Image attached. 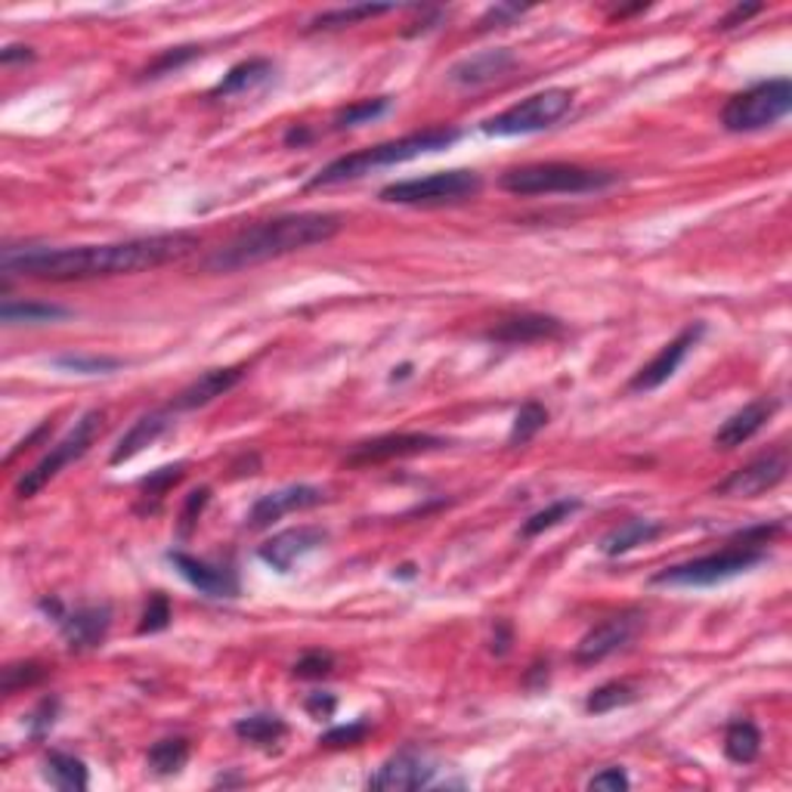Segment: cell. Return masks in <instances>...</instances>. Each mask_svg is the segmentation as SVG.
Returning a JSON list of instances; mask_svg holds the SVG:
<instances>
[{
    "label": "cell",
    "mask_w": 792,
    "mask_h": 792,
    "mask_svg": "<svg viewBox=\"0 0 792 792\" xmlns=\"http://www.w3.org/2000/svg\"><path fill=\"white\" fill-rule=\"evenodd\" d=\"M328 533L319 527H294V530H282L273 539H267L258 549L260 564H267L273 573H292L294 566L301 564L304 557H310L313 551H319L325 545Z\"/></svg>",
    "instance_id": "obj_15"
},
{
    "label": "cell",
    "mask_w": 792,
    "mask_h": 792,
    "mask_svg": "<svg viewBox=\"0 0 792 792\" xmlns=\"http://www.w3.org/2000/svg\"><path fill=\"white\" fill-rule=\"evenodd\" d=\"M573 109V90L551 87L542 94L520 99L518 106L505 112L486 118L480 130L486 137H523V133H539V130L554 128L566 112Z\"/></svg>",
    "instance_id": "obj_9"
},
{
    "label": "cell",
    "mask_w": 792,
    "mask_h": 792,
    "mask_svg": "<svg viewBox=\"0 0 792 792\" xmlns=\"http://www.w3.org/2000/svg\"><path fill=\"white\" fill-rule=\"evenodd\" d=\"M761 752V730L756 728V722L749 718H740L728 725V734H725V756H728L734 764H752L759 759Z\"/></svg>",
    "instance_id": "obj_30"
},
{
    "label": "cell",
    "mask_w": 792,
    "mask_h": 792,
    "mask_svg": "<svg viewBox=\"0 0 792 792\" xmlns=\"http://www.w3.org/2000/svg\"><path fill=\"white\" fill-rule=\"evenodd\" d=\"M310 133L307 128H292L289 133H285V147H304V143H310Z\"/></svg>",
    "instance_id": "obj_52"
},
{
    "label": "cell",
    "mask_w": 792,
    "mask_h": 792,
    "mask_svg": "<svg viewBox=\"0 0 792 792\" xmlns=\"http://www.w3.org/2000/svg\"><path fill=\"white\" fill-rule=\"evenodd\" d=\"M761 10H764L761 3H737L730 13H725V17L718 19V25H715V29H718V32H730V29L744 25V22H749L752 17H759Z\"/></svg>",
    "instance_id": "obj_48"
},
{
    "label": "cell",
    "mask_w": 792,
    "mask_h": 792,
    "mask_svg": "<svg viewBox=\"0 0 792 792\" xmlns=\"http://www.w3.org/2000/svg\"><path fill=\"white\" fill-rule=\"evenodd\" d=\"M792 109V82L774 78L749 87L744 94L728 99L722 109V124L730 133H756V130L774 128L780 118H786Z\"/></svg>",
    "instance_id": "obj_7"
},
{
    "label": "cell",
    "mask_w": 792,
    "mask_h": 792,
    "mask_svg": "<svg viewBox=\"0 0 792 792\" xmlns=\"http://www.w3.org/2000/svg\"><path fill=\"white\" fill-rule=\"evenodd\" d=\"M325 499H328V496H325V489H319V486H310V484L282 486V489H275V492L260 496V499L251 505V511H248V518H245V527H248V530H263V527H270L275 520H282L285 514L316 508V505H323Z\"/></svg>",
    "instance_id": "obj_16"
},
{
    "label": "cell",
    "mask_w": 792,
    "mask_h": 792,
    "mask_svg": "<svg viewBox=\"0 0 792 792\" xmlns=\"http://www.w3.org/2000/svg\"><path fill=\"white\" fill-rule=\"evenodd\" d=\"M484 189V177L477 171H440L431 177L400 180L384 186L378 198L384 205H415V208H434V205H455L468 202Z\"/></svg>",
    "instance_id": "obj_8"
},
{
    "label": "cell",
    "mask_w": 792,
    "mask_h": 792,
    "mask_svg": "<svg viewBox=\"0 0 792 792\" xmlns=\"http://www.w3.org/2000/svg\"><path fill=\"white\" fill-rule=\"evenodd\" d=\"M764 561H768V551L728 542V549L715 551V554H703V557L684 561V564L665 566L650 583L669 585V588H709V585L730 583V579L756 569Z\"/></svg>",
    "instance_id": "obj_5"
},
{
    "label": "cell",
    "mask_w": 792,
    "mask_h": 792,
    "mask_svg": "<svg viewBox=\"0 0 792 792\" xmlns=\"http://www.w3.org/2000/svg\"><path fill=\"white\" fill-rule=\"evenodd\" d=\"M458 140H462V130L427 128L421 130V133L400 137V140H388V143H378V147L359 149V152L340 155L335 162L325 164L316 177H310L307 189H323V186H338V183H347V180H359L378 171V167H393V164L412 162V159L431 155V152H443V149L455 147Z\"/></svg>",
    "instance_id": "obj_3"
},
{
    "label": "cell",
    "mask_w": 792,
    "mask_h": 792,
    "mask_svg": "<svg viewBox=\"0 0 792 792\" xmlns=\"http://www.w3.org/2000/svg\"><path fill=\"white\" fill-rule=\"evenodd\" d=\"M183 474H186V462L164 465V468L152 470L149 477H143V480H140V489H143V505H140V511H143V514H155L164 496L171 492V486L183 480Z\"/></svg>",
    "instance_id": "obj_32"
},
{
    "label": "cell",
    "mask_w": 792,
    "mask_h": 792,
    "mask_svg": "<svg viewBox=\"0 0 792 792\" xmlns=\"http://www.w3.org/2000/svg\"><path fill=\"white\" fill-rule=\"evenodd\" d=\"M332 672H335V657H332L328 650H307L292 669L294 679H307V681L328 679Z\"/></svg>",
    "instance_id": "obj_40"
},
{
    "label": "cell",
    "mask_w": 792,
    "mask_h": 792,
    "mask_svg": "<svg viewBox=\"0 0 792 792\" xmlns=\"http://www.w3.org/2000/svg\"><path fill=\"white\" fill-rule=\"evenodd\" d=\"M167 561L174 564L180 576L193 585L195 592H202L205 598H239V576L232 566H217L193 557L186 551H167Z\"/></svg>",
    "instance_id": "obj_18"
},
{
    "label": "cell",
    "mask_w": 792,
    "mask_h": 792,
    "mask_svg": "<svg viewBox=\"0 0 792 792\" xmlns=\"http://www.w3.org/2000/svg\"><path fill=\"white\" fill-rule=\"evenodd\" d=\"M167 626H171V600L164 598L162 592H155V595L149 598L137 631H140V634H155V631H164Z\"/></svg>",
    "instance_id": "obj_41"
},
{
    "label": "cell",
    "mask_w": 792,
    "mask_h": 792,
    "mask_svg": "<svg viewBox=\"0 0 792 792\" xmlns=\"http://www.w3.org/2000/svg\"><path fill=\"white\" fill-rule=\"evenodd\" d=\"M397 7L390 3H354V7H338V10H325L319 17L310 19V32H338V29H350L356 22L362 19H375L384 17V13H393Z\"/></svg>",
    "instance_id": "obj_29"
},
{
    "label": "cell",
    "mask_w": 792,
    "mask_h": 792,
    "mask_svg": "<svg viewBox=\"0 0 792 792\" xmlns=\"http://www.w3.org/2000/svg\"><path fill=\"white\" fill-rule=\"evenodd\" d=\"M703 335H706V323H691L687 328H681L660 354L634 372V378L629 381L631 393H650V390L663 388L665 381L684 366V359L691 356V350L699 344Z\"/></svg>",
    "instance_id": "obj_14"
},
{
    "label": "cell",
    "mask_w": 792,
    "mask_h": 792,
    "mask_svg": "<svg viewBox=\"0 0 792 792\" xmlns=\"http://www.w3.org/2000/svg\"><path fill=\"white\" fill-rule=\"evenodd\" d=\"M245 378V366H220V369H208L195 378L193 384L180 390L174 397L171 409L174 412H189V409H202V405L214 403L217 397H224L236 384H242Z\"/></svg>",
    "instance_id": "obj_22"
},
{
    "label": "cell",
    "mask_w": 792,
    "mask_h": 792,
    "mask_svg": "<svg viewBox=\"0 0 792 792\" xmlns=\"http://www.w3.org/2000/svg\"><path fill=\"white\" fill-rule=\"evenodd\" d=\"M56 369L75 375H112L124 366V359L118 356H87V354H63L53 359Z\"/></svg>",
    "instance_id": "obj_37"
},
{
    "label": "cell",
    "mask_w": 792,
    "mask_h": 792,
    "mask_svg": "<svg viewBox=\"0 0 792 792\" xmlns=\"http://www.w3.org/2000/svg\"><path fill=\"white\" fill-rule=\"evenodd\" d=\"M527 13V7H514V3H496V7H489L484 17H480V29H501V25H508V22H514Z\"/></svg>",
    "instance_id": "obj_45"
},
{
    "label": "cell",
    "mask_w": 792,
    "mask_h": 792,
    "mask_svg": "<svg viewBox=\"0 0 792 792\" xmlns=\"http://www.w3.org/2000/svg\"><path fill=\"white\" fill-rule=\"evenodd\" d=\"M390 112V97H375V99H356L350 106H344L335 118H332V128L335 130H350L359 124H369L375 118Z\"/></svg>",
    "instance_id": "obj_35"
},
{
    "label": "cell",
    "mask_w": 792,
    "mask_h": 792,
    "mask_svg": "<svg viewBox=\"0 0 792 792\" xmlns=\"http://www.w3.org/2000/svg\"><path fill=\"white\" fill-rule=\"evenodd\" d=\"M41 610L53 616V622L59 626L72 653L97 650L106 641L109 629H112L109 604H90V607H78V610H65L56 598H44L41 600Z\"/></svg>",
    "instance_id": "obj_10"
},
{
    "label": "cell",
    "mask_w": 792,
    "mask_h": 792,
    "mask_svg": "<svg viewBox=\"0 0 792 792\" xmlns=\"http://www.w3.org/2000/svg\"><path fill=\"white\" fill-rule=\"evenodd\" d=\"M50 669L44 663H10L3 669V694H17L22 687H34V684H41V681L47 679Z\"/></svg>",
    "instance_id": "obj_39"
},
{
    "label": "cell",
    "mask_w": 792,
    "mask_h": 792,
    "mask_svg": "<svg viewBox=\"0 0 792 792\" xmlns=\"http://www.w3.org/2000/svg\"><path fill=\"white\" fill-rule=\"evenodd\" d=\"M102 431H106V412H99V409L84 412L82 419L75 421V427H72L32 470H25V474L19 477L17 486H13L17 499H34L53 477H59V470L68 468L72 462H78V458L90 453V446L97 443Z\"/></svg>",
    "instance_id": "obj_6"
},
{
    "label": "cell",
    "mask_w": 792,
    "mask_h": 792,
    "mask_svg": "<svg viewBox=\"0 0 792 792\" xmlns=\"http://www.w3.org/2000/svg\"><path fill=\"white\" fill-rule=\"evenodd\" d=\"M56 712H59V699H56V696L41 699V706L32 712V722H29L34 737H44V734L56 725Z\"/></svg>",
    "instance_id": "obj_46"
},
{
    "label": "cell",
    "mask_w": 792,
    "mask_h": 792,
    "mask_svg": "<svg viewBox=\"0 0 792 792\" xmlns=\"http://www.w3.org/2000/svg\"><path fill=\"white\" fill-rule=\"evenodd\" d=\"M344 229L340 214L328 210H301V214H282L260 220L254 227L236 232L227 245L214 248L202 267L208 273H239L251 270L267 260H279L294 251H307L313 245L332 242Z\"/></svg>",
    "instance_id": "obj_2"
},
{
    "label": "cell",
    "mask_w": 792,
    "mask_h": 792,
    "mask_svg": "<svg viewBox=\"0 0 792 792\" xmlns=\"http://www.w3.org/2000/svg\"><path fill=\"white\" fill-rule=\"evenodd\" d=\"M174 409L167 405V409H155V412H147V415H140V419L130 424V431L124 437L118 440V446L112 449L109 455V465H124L130 458H137V455L143 453L147 446H152L155 440H162L167 431H171V424H174V415H171Z\"/></svg>",
    "instance_id": "obj_23"
},
{
    "label": "cell",
    "mask_w": 792,
    "mask_h": 792,
    "mask_svg": "<svg viewBox=\"0 0 792 792\" xmlns=\"http://www.w3.org/2000/svg\"><path fill=\"white\" fill-rule=\"evenodd\" d=\"M777 409H780L777 397H759V400L746 403L744 409H737V412H734L728 421H722V427L715 431V437H712L715 449H737V446L749 443L768 421L774 419Z\"/></svg>",
    "instance_id": "obj_20"
},
{
    "label": "cell",
    "mask_w": 792,
    "mask_h": 792,
    "mask_svg": "<svg viewBox=\"0 0 792 792\" xmlns=\"http://www.w3.org/2000/svg\"><path fill=\"white\" fill-rule=\"evenodd\" d=\"M576 511H583V501L579 499H561V501H551L549 508H542V511H535L533 518L523 523V539H535V535L549 533L554 527H561L564 520H569Z\"/></svg>",
    "instance_id": "obj_34"
},
{
    "label": "cell",
    "mask_w": 792,
    "mask_h": 792,
    "mask_svg": "<svg viewBox=\"0 0 792 792\" xmlns=\"http://www.w3.org/2000/svg\"><path fill=\"white\" fill-rule=\"evenodd\" d=\"M641 622H644L641 610H622V614L607 616L595 629L585 631L583 641L576 644V653H573L576 665L604 663L607 657H614L616 650H622V647L629 644L631 638L638 634V629H641Z\"/></svg>",
    "instance_id": "obj_13"
},
{
    "label": "cell",
    "mask_w": 792,
    "mask_h": 792,
    "mask_svg": "<svg viewBox=\"0 0 792 792\" xmlns=\"http://www.w3.org/2000/svg\"><path fill=\"white\" fill-rule=\"evenodd\" d=\"M202 56V47H171L159 53L152 63L143 68V82H155V78H164V75H174L180 72L183 65H189L193 59Z\"/></svg>",
    "instance_id": "obj_38"
},
{
    "label": "cell",
    "mask_w": 792,
    "mask_h": 792,
    "mask_svg": "<svg viewBox=\"0 0 792 792\" xmlns=\"http://www.w3.org/2000/svg\"><path fill=\"white\" fill-rule=\"evenodd\" d=\"M514 65H518V56L508 47L480 50V53H474V56L458 59V63L449 68V82L458 84V87H484V84L505 78Z\"/></svg>",
    "instance_id": "obj_21"
},
{
    "label": "cell",
    "mask_w": 792,
    "mask_h": 792,
    "mask_svg": "<svg viewBox=\"0 0 792 792\" xmlns=\"http://www.w3.org/2000/svg\"><path fill=\"white\" fill-rule=\"evenodd\" d=\"M44 780H47L53 790L63 792H84L90 783L87 774V764L72 752H59L53 749L47 759H44Z\"/></svg>",
    "instance_id": "obj_27"
},
{
    "label": "cell",
    "mask_w": 792,
    "mask_h": 792,
    "mask_svg": "<svg viewBox=\"0 0 792 792\" xmlns=\"http://www.w3.org/2000/svg\"><path fill=\"white\" fill-rule=\"evenodd\" d=\"M631 780L622 768H604L600 774H595L588 780V790H629Z\"/></svg>",
    "instance_id": "obj_47"
},
{
    "label": "cell",
    "mask_w": 792,
    "mask_h": 792,
    "mask_svg": "<svg viewBox=\"0 0 792 792\" xmlns=\"http://www.w3.org/2000/svg\"><path fill=\"white\" fill-rule=\"evenodd\" d=\"M304 706H307V712L313 718H328V715L335 712V706H338V699L332 694H310Z\"/></svg>",
    "instance_id": "obj_49"
},
{
    "label": "cell",
    "mask_w": 792,
    "mask_h": 792,
    "mask_svg": "<svg viewBox=\"0 0 792 792\" xmlns=\"http://www.w3.org/2000/svg\"><path fill=\"white\" fill-rule=\"evenodd\" d=\"M638 699V687L631 681H607L595 687L588 699H585V712L588 715H607V712L622 709V706H631Z\"/></svg>",
    "instance_id": "obj_33"
},
{
    "label": "cell",
    "mask_w": 792,
    "mask_h": 792,
    "mask_svg": "<svg viewBox=\"0 0 792 792\" xmlns=\"http://www.w3.org/2000/svg\"><path fill=\"white\" fill-rule=\"evenodd\" d=\"M790 474V453L786 449H771V453L752 458L749 465L737 468L730 477L715 486V496L725 499H759L764 492H771Z\"/></svg>",
    "instance_id": "obj_11"
},
{
    "label": "cell",
    "mask_w": 792,
    "mask_h": 792,
    "mask_svg": "<svg viewBox=\"0 0 792 792\" xmlns=\"http://www.w3.org/2000/svg\"><path fill=\"white\" fill-rule=\"evenodd\" d=\"M189 752H193V746H189L186 737H167V740H159L149 749L147 764L159 777L180 774L186 768V761H189Z\"/></svg>",
    "instance_id": "obj_31"
},
{
    "label": "cell",
    "mask_w": 792,
    "mask_h": 792,
    "mask_svg": "<svg viewBox=\"0 0 792 792\" xmlns=\"http://www.w3.org/2000/svg\"><path fill=\"white\" fill-rule=\"evenodd\" d=\"M372 725L369 722H354V725H340V728H332L328 734L319 737V744L328 746V749H344V746H359L366 737H369Z\"/></svg>",
    "instance_id": "obj_42"
},
{
    "label": "cell",
    "mask_w": 792,
    "mask_h": 792,
    "mask_svg": "<svg viewBox=\"0 0 792 792\" xmlns=\"http://www.w3.org/2000/svg\"><path fill=\"white\" fill-rule=\"evenodd\" d=\"M496 631H499V634H492V653H499L501 657V653H508V647H511V629H508L505 622H499Z\"/></svg>",
    "instance_id": "obj_51"
},
{
    "label": "cell",
    "mask_w": 792,
    "mask_h": 792,
    "mask_svg": "<svg viewBox=\"0 0 792 792\" xmlns=\"http://www.w3.org/2000/svg\"><path fill=\"white\" fill-rule=\"evenodd\" d=\"M437 768L431 764L427 756H421L415 749H400L397 756H390L369 780L372 790L384 792H405V790H427L434 786Z\"/></svg>",
    "instance_id": "obj_17"
},
{
    "label": "cell",
    "mask_w": 792,
    "mask_h": 792,
    "mask_svg": "<svg viewBox=\"0 0 792 792\" xmlns=\"http://www.w3.org/2000/svg\"><path fill=\"white\" fill-rule=\"evenodd\" d=\"M34 50L25 47V44H10V47L0 50V63L13 65V63H32Z\"/></svg>",
    "instance_id": "obj_50"
},
{
    "label": "cell",
    "mask_w": 792,
    "mask_h": 792,
    "mask_svg": "<svg viewBox=\"0 0 792 792\" xmlns=\"http://www.w3.org/2000/svg\"><path fill=\"white\" fill-rule=\"evenodd\" d=\"M208 501H210L208 486H202V489H195V492L186 496V505H183V511H180V535L193 533V527L198 523V518H202V511H205Z\"/></svg>",
    "instance_id": "obj_44"
},
{
    "label": "cell",
    "mask_w": 792,
    "mask_h": 792,
    "mask_svg": "<svg viewBox=\"0 0 792 792\" xmlns=\"http://www.w3.org/2000/svg\"><path fill=\"white\" fill-rule=\"evenodd\" d=\"M780 533H783V523H761V527H749V530L734 533L730 535V542H734V545H746V549L768 551V545H771Z\"/></svg>",
    "instance_id": "obj_43"
},
{
    "label": "cell",
    "mask_w": 792,
    "mask_h": 792,
    "mask_svg": "<svg viewBox=\"0 0 792 792\" xmlns=\"http://www.w3.org/2000/svg\"><path fill=\"white\" fill-rule=\"evenodd\" d=\"M236 737L242 744L260 746V749H273L275 744H282L289 737V725L282 722V715L275 712H254V715H245L236 722Z\"/></svg>",
    "instance_id": "obj_26"
},
{
    "label": "cell",
    "mask_w": 792,
    "mask_h": 792,
    "mask_svg": "<svg viewBox=\"0 0 792 792\" xmlns=\"http://www.w3.org/2000/svg\"><path fill=\"white\" fill-rule=\"evenodd\" d=\"M566 335V325L557 316L545 313H518V316H505L486 332L484 338L492 344H508V347H527L539 340H554Z\"/></svg>",
    "instance_id": "obj_19"
},
{
    "label": "cell",
    "mask_w": 792,
    "mask_h": 792,
    "mask_svg": "<svg viewBox=\"0 0 792 792\" xmlns=\"http://www.w3.org/2000/svg\"><path fill=\"white\" fill-rule=\"evenodd\" d=\"M72 310L59 307V304H44V301H13V297H3V307H0V319L7 325H44V323H59L68 319Z\"/></svg>",
    "instance_id": "obj_28"
},
{
    "label": "cell",
    "mask_w": 792,
    "mask_h": 792,
    "mask_svg": "<svg viewBox=\"0 0 792 792\" xmlns=\"http://www.w3.org/2000/svg\"><path fill=\"white\" fill-rule=\"evenodd\" d=\"M446 446H449V440L437 437V434H405V431L403 434H381V437L356 443L354 449L344 455V465L369 468V465H381V462H393V458L437 453Z\"/></svg>",
    "instance_id": "obj_12"
},
{
    "label": "cell",
    "mask_w": 792,
    "mask_h": 792,
    "mask_svg": "<svg viewBox=\"0 0 792 792\" xmlns=\"http://www.w3.org/2000/svg\"><path fill=\"white\" fill-rule=\"evenodd\" d=\"M665 533V527L660 520H644V518H631L626 523L614 527L610 533L600 539V551L607 557H619V554H629L638 545H650L653 539H660Z\"/></svg>",
    "instance_id": "obj_24"
},
{
    "label": "cell",
    "mask_w": 792,
    "mask_h": 792,
    "mask_svg": "<svg viewBox=\"0 0 792 792\" xmlns=\"http://www.w3.org/2000/svg\"><path fill=\"white\" fill-rule=\"evenodd\" d=\"M545 424H549V409L545 405L535 403V400L523 403L518 409V415H514V424H511L508 446H527L539 431H545Z\"/></svg>",
    "instance_id": "obj_36"
},
{
    "label": "cell",
    "mask_w": 792,
    "mask_h": 792,
    "mask_svg": "<svg viewBox=\"0 0 792 792\" xmlns=\"http://www.w3.org/2000/svg\"><path fill=\"white\" fill-rule=\"evenodd\" d=\"M198 248L193 232H159L128 242L75 245V248H13L7 245L0 254L3 275H32L44 282H90L155 270L164 263L183 260Z\"/></svg>",
    "instance_id": "obj_1"
},
{
    "label": "cell",
    "mask_w": 792,
    "mask_h": 792,
    "mask_svg": "<svg viewBox=\"0 0 792 792\" xmlns=\"http://www.w3.org/2000/svg\"><path fill=\"white\" fill-rule=\"evenodd\" d=\"M273 63L270 59H245V63L232 65L227 75L220 82L210 87V99H229L239 97V94H248L254 90L260 84H267L273 78Z\"/></svg>",
    "instance_id": "obj_25"
},
{
    "label": "cell",
    "mask_w": 792,
    "mask_h": 792,
    "mask_svg": "<svg viewBox=\"0 0 792 792\" xmlns=\"http://www.w3.org/2000/svg\"><path fill=\"white\" fill-rule=\"evenodd\" d=\"M616 183H619V177L614 171H595V167L566 162H539L505 171L499 177V189L520 195V198H530V195H588L604 193Z\"/></svg>",
    "instance_id": "obj_4"
}]
</instances>
